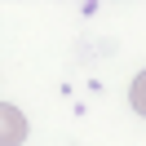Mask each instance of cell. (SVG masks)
Here are the masks:
<instances>
[{
  "mask_svg": "<svg viewBox=\"0 0 146 146\" xmlns=\"http://www.w3.org/2000/svg\"><path fill=\"white\" fill-rule=\"evenodd\" d=\"M22 142H27V115L0 102V146H22Z\"/></svg>",
  "mask_w": 146,
  "mask_h": 146,
  "instance_id": "cell-1",
  "label": "cell"
},
{
  "mask_svg": "<svg viewBox=\"0 0 146 146\" xmlns=\"http://www.w3.org/2000/svg\"><path fill=\"white\" fill-rule=\"evenodd\" d=\"M128 102H133L137 115H146V71H142V75H133V84H128Z\"/></svg>",
  "mask_w": 146,
  "mask_h": 146,
  "instance_id": "cell-2",
  "label": "cell"
}]
</instances>
